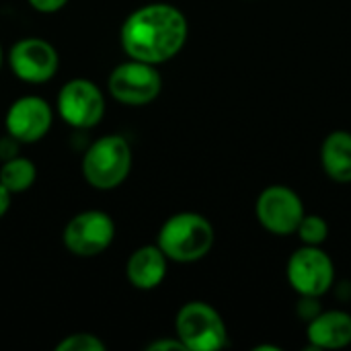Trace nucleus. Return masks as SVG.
I'll return each instance as SVG.
<instances>
[{
    "mask_svg": "<svg viewBox=\"0 0 351 351\" xmlns=\"http://www.w3.org/2000/svg\"><path fill=\"white\" fill-rule=\"evenodd\" d=\"M187 35V19L177 6L152 2L128 14L119 31V43L128 58L158 66L183 49Z\"/></svg>",
    "mask_w": 351,
    "mask_h": 351,
    "instance_id": "f257e3e1",
    "label": "nucleus"
},
{
    "mask_svg": "<svg viewBox=\"0 0 351 351\" xmlns=\"http://www.w3.org/2000/svg\"><path fill=\"white\" fill-rule=\"evenodd\" d=\"M156 245L167 259L193 263L204 259L214 247V226L202 214L179 212L160 226Z\"/></svg>",
    "mask_w": 351,
    "mask_h": 351,
    "instance_id": "f03ea898",
    "label": "nucleus"
},
{
    "mask_svg": "<svg viewBox=\"0 0 351 351\" xmlns=\"http://www.w3.org/2000/svg\"><path fill=\"white\" fill-rule=\"evenodd\" d=\"M132 171V148L123 136L109 134L95 140L82 156V175L99 191L119 187Z\"/></svg>",
    "mask_w": 351,
    "mask_h": 351,
    "instance_id": "7ed1b4c3",
    "label": "nucleus"
},
{
    "mask_svg": "<svg viewBox=\"0 0 351 351\" xmlns=\"http://www.w3.org/2000/svg\"><path fill=\"white\" fill-rule=\"evenodd\" d=\"M177 339L191 351L222 350L228 341L220 313L206 302H187L175 319Z\"/></svg>",
    "mask_w": 351,
    "mask_h": 351,
    "instance_id": "20e7f679",
    "label": "nucleus"
},
{
    "mask_svg": "<svg viewBox=\"0 0 351 351\" xmlns=\"http://www.w3.org/2000/svg\"><path fill=\"white\" fill-rule=\"evenodd\" d=\"M107 88L115 101L130 107H142L152 103L162 88V76L154 64L128 60L115 66L107 78Z\"/></svg>",
    "mask_w": 351,
    "mask_h": 351,
    "instance_id": "39448f33",
    "label": "nucleus"
},
{
    "mask_svg": "<svg viewBox=\"0 0 351 351\" xmlns=\"http://www.w3.org/2000/svg\"><path fill=\"white\" fill-rule=\"evenodd\" d=\"M286 276L290 286L304 298H319L329 292L335 280L331 257L313 245H304L288 259Z\"/></svg>",
    "mask_w": 351,
    "mask_h": 351,
    "instance_id": "423d86ee",
    "label": "nucleus"
},
{
    "mask_svg": "<svg viewBox=\"0 0 351 351\" xmlns=\"http://www.w3.org/2000/svg\"><path fill=\"white\" fill-rule=\"evenodd\" d=\"M115 239V224L109 214L101 210H86L70 218L62 241L76 257H97L105 253Z\"/></svg>",
    "mask_w": 351,
    "mask_h": 351,
    "instance_id": "0eeeda50",
    "label": "nucleus"
},
{
    "mask_svg": "<svg viewBox=\"0 0 351 351\" xmlns=\"http://www.w3.org/2000/svg\"><path fill=\"white\" fill-rule=\"evenodd\" d=\"M56 105L60 117L76 130H90L105 115L103 90L86 78H72L66 82L58 93Z\"/></svg>",
    "mask_w": 351,
    "mask_h": 351,
    "instance_id": "6e6552de",
    "label": "nucleus"
},
{
    "mask_svg": "<svg viewBox=\"0 0 351 351\" xmlns=\"http://www.w3.org/2000/svg\"><path fill=\"white\" fill-rule=\"evenodd\" d=\"M8 66L19 80L29 84H43L56 76L60 56L49 41L41 37H25L10 47Z\"/></svg>",
    "mask_w": 351,
    "mask_h": 351,
    "instance_id": "1a4fd4ad",
    "label": "nucleus"
},
{
    "mask_svg": "<svg viewBox=\"0 0 351 351\" xmlns=\"http://www.w3.org/2000/svg\"><path fill=\"white\" fill-rule=\"evenodd\" d=\"M255 212L261 226L274 234L296 232L300 220L304 218V206L300 195L286 185L265 187L257 197Z\"/></svg>",
    "mask_w": 351,
    "mask_h": 351,
    "instance_id": "9d476101",
    "label": "nucleus"
},
{
    "mask_svg": "<svg viewBox=\"0 0 351 351\" xmlns=\"http://www.w3.org/2000/svg\"><path fill=\"white\" fill-rule=\"evenodd\" d=\"M53 123L51 107L45 99L37 95H25L10 103L4 128L10 138H14L19 144H33L45 138Z\"/></svg>",
    "mask_w": 351,
    "mask_h": 351,
    "instance_id": "9b49d317",
    "label": "nucleus"
},
{
    "mask_svg": "<svg viewBox=\"0 0 351 351\" xmlns=\"http://www.w3.org/2000/svg\"><path fill=\"white\" fill-rule=\"evenodd\" d=\"M169 259L158 245L136 249L125 263V278L138 290H154L167 278Z\"/></svg>",
    "mask_w": 351,
    "mask_h": 351,
    "instance_id": "f8f14e48",
    "label": "nucleus"
},
{
    "mask_svg": "<svg viewBox=\"0 0 351 351\" xmlns=\"http://www.w3.org/2000/svg\"><path fill=\"white\" fill-rule=\"evenodd\" d=\"M306 337L317 350H341L351 343V315L343 311L319 313L308 321Z\"/></svg>",
    "mask_w": 351,
    "mask_h": 351,
    "instance_id": "ddd939ff",
    "label": "nucleus"
},
{
    "mask_svg": "<svg viewBox=\"0 0 351 351\" xmlns=\"http://www.w3.org/2000/svg\"><path fill=\"white\" fill-rule=\"evenodd\" d=\"M321 165L337 183H351V134L331 132L321 146Z\"/></svg>",
    "mask_w": 351,
    "mask_h": 351,
    "instance_id": "4468645a",
    "label": "nucleus"
},
{
    "mask_svg": "<svg viewBox=\"0 0 351 351\" xmlns=\"http://www.w3.org/2000/svg\"><path fill=\"white\" fill-rule=\"evenodd\" d=\"M37 179V167L33 160L25 156H10L4 160L0 167V183L14 195V193H25L27 189L33 187Z\"/></svg>",
    "mask_w": 351,
    "mask_h": 351,
    "instance_id": "2eb2a0df",
    "label": "nucleus"
},
{
    "mask_svg": "<svg viewBox=\"0 0 351 351\" xmlns=\"http://www.w3.org/2000/svg\"><path fill=\"white\" fill-rule=\"evenodd\" d=\"M300 241L304 245H313L319 247L327 241L329 237V226L325 222V218L317 216V214H304V218L300 220L298 228H296Z\"/></svg>",
    "mask_w": 351,
    "mask_h": 351,
    "instance_id": "dca6fc26",
    "label": "nucleus"
},
{
    "mask_svg": "<svg viewBox=\"0 0 351 351\" xmlns=\"http://www.w3.org/2000/svg\"><path fill=\"white\" fill-rule=\"evenodd\" d=\"M58 351H105L107 346L93 333H72L64 337L58 346Z\"/></svg>",
    "mask_w": 351,
    "mask_h": 351,
    "instance_id": "f3484780",
    "label": "nucleus"
},
{
    "mask_svg": "<svg viewBox=\"0 0 351 351\" xmlns=\"http://www.w3.org/2000/svg\"><path fill=\"white\" fill-rule=\"evenodd\" d=\"M37 12H45V14H49V12H58V10H62L66 4H68V0H27Z\"/></svg>",
    "mask_w": 351,
    "mask_h": 351,
    "instance_id": "a211bd4d",
    "label": "nucleus"
},
{
    "mask_svg": "<svg viewBox=\"0 0 351 351\" xmlns=\"http://www.w3.org/2000/svg\"><path fill=\"white\" fill-rule=\"evenodd\" d=\"M148 351H165V350H185V346L179 339H158L146 346Z\"/></svg>",
    "mask_w": 351,
    "mask_h": 351,
    "instance_id": "6ab92c4d",
    "label": "nucleus"
},
{
    "mask_svg": "<svg viewBox=\"0 0 351 351\" xmlns=\"http://www.w3.org/2000/svg\"><path fill=\"white\" fill-rule=\"evenodd\" d=\"M10 197H12V193L0 183V218L8 212V208H10Z\"/></svg>",
    "mask_w": 351,
    "mask_h": 351,
    "instance_id": "aec40b11",
    "label": "nucleus"
},
{
    "mask_svg": "<svg viewBox=\"0 0 351 351\" xmlns=\"http://www.w3.org/2000/svg\"><path fill=\"white\" fill-rule=\"evenodd\" d=\"M2 62H4V53H2V45H0V68H2Z\"/></svg>",
    "mask_w": 351,
    "mask_h": 351,
    "instance_id": "412c9836",
    "label": "nucleus"
}]
</instances>
